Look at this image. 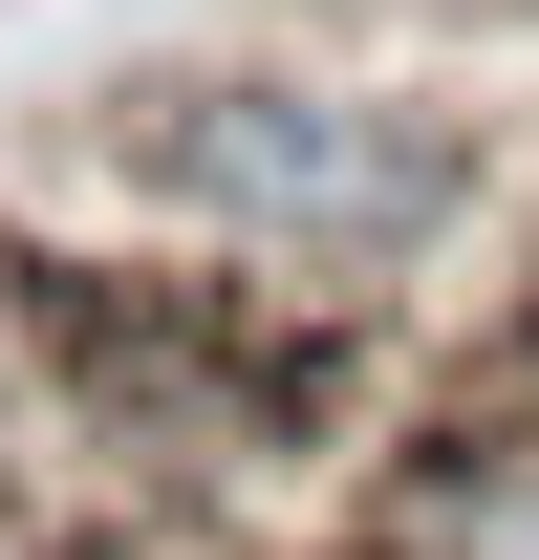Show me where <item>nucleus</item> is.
Returning a JSON list of instances; mask_svg holds the SVG:
<instances>
[{
  "instance_id": "obj_5",
  "label": "nucleus",
  "mask_w": 539,
  "mask_h": 560,
  "mask_svg": "<svg viewBox=\"0 0 539 560\" xmlns=\"http://www.w3.org/2000/svg\"><path fill=\"white\" fill-rule=\"evenodd\" d=\"M345 560H367V539H345Z\"/></svg>"
},
{
  "instance_id": "obj_2",
  "label": "nucleus",
  "mask_w": 539,
  "mask_h": 560,
  "mask_svg": "<svg viewBox=\"0 0 539 560\" xmlns=\"http://www.w3.org/2000/svg\"><path fill=\"white\" fill-rule=\"evenodd\" d=\"M367 560H539V366L518 346H496V388H454L367 475Z\"/></svg>"
},
{
  "instance_id": "obj_1",
  "label": "nucleus",
  "mask_w": 539,
  "mask_h": 560,
  "mask_svg": "<svg viewBox=\"0 0 539 560\" xmlns=\"http://www.w3.org/2000/svg\"><path fill=\"white\" fill-rule=\"evenodd\" d=\"M108 173L151 215H195L280 280H410L432 237H474V130L389 108V86H302V66H216V86H130Z\"/></svg>"
},
{
  "instance_id": "obj_4",
  "label": "nucleus",
  "mask_w": 539,
  "mask_h": 560,
  "mask_svg": "<svg viewBox=\"0 0 539 560\" xmlns=\"http://www.w3.org/2000/svg\"><path fill=\"white\" fill-rule=\"evenodd\" d=\"M518 366H539V302H518Z\"/></svg>"
},
{
  "instance_id": "obj_3",
  "label": "nucleus",
  "mask_w": 539,
  "mask_h": 560,
  "mask_svg": "<svg viewBox=\"0 0 539 560\" xmlns=\"http://www.w3.org/2000/svg\"><path fill=\"white\" fill-rule=\"evenodd\" d=\"M44 410V259H0V431Z\"/></svg>"
}]
</instances>
